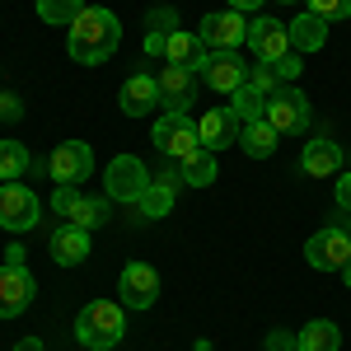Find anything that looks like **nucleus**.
Instances as JSON below:
<instances>
[{
  "mask_svg": "<svg viewBox=\"0 0 351 351\" xmlns=\"http://www.w3.org/2000/svg\"><path fill=\"white\" fill-rule=\"evenodd\" d=\"M24 169H28L24 141H0V178L14 183V178H24Z\"/></svg>",
  "mask_w": 351,
  "mask_h": 351,
  "instance_id": "27",
  "label": "nucleus"
},
{
  "mask_svg": "<svg viewBox=\"0 0 351 351\" xmlns=\"http://www.w3.org/2000/svg\"><path fill=\"white\" fill-rule=\"evenodd\" d=\"M173 28V10H150V33H164Z\"/></svg>",
  "mask_w": 351,
  "mask_h": 351,
  "instance_id": "35",
  "label": "nucleus"
},
{
  "mask_svg": "<svg viewBox=\"0 0 351 351\" xmlns=\"http://www.w3.org/2000/svg\"><path fill=\"white\" fill-rule=\"evenodd\" d=\"M342 169V150L332 141H304V155H300V173L309 178H332Z\"/></svg>",
  "mask_w": 351,
  "mask_h": 351,
  "instance_id": "19",
  "label": "nucleus"
},
{
  "mask_svg": "<svg viewBox=\"0 0 351 351\" xmlns=\"http://www.w3.org/2000/svg\"><path fill=\"white\" fill-rule=\"evenodd\" d=\"M295 347L300 351H337L342 347V332H337V324H328V319H314V324H304L295 332Z\"/></svg>",
  "mask_w": 351,
  "mask_h": 351,
  "instance_id": "22",
  "label": "nucleus"
},
{
  "mask_svg": "<svg viewBox=\"0 0 351 351\" xmlns=\"http://www.w3.org/2000/svg\"><path fill=\"white\" fill-rule=\"evenodd\" d=\"M173 197H178L173 188H164L160 178H150V188L141 192V202H136V206H141V216H145V220H164L169 211H173Z\"/></svg>",
  "mask_w": 351,
  "mask_h": 351,
  "instance_id": "24",
  "label": "nucleus"
},
{
  "mask_svg": "<svg viewBox=\"0 0 351 351\" xmlns=\"http://www.w3.org/2000/svg\"><path fill=\"white\" fill-rule=\"evenodd\" d=\"M150 141L160 145V155H169V160H178V164L202 150L197 122H192L188 112H164L160 122H155V132H150Z\"/></svg>",
  "mask_w": 351,
  "mask_h": 351,
  "instance_id": "3",
  "label": "nucleus"
},
{
  "mask_svg": "<svg viewBox=\"0 0 351 351\" xmlns=\"http://www.w3.org/2000/svg\"><path fill=\"white\" fill-rule=\"evenodd\" d=\"M239 145H243V155H253V160H267V155H276V127H271L267 117H258V122H243Z\"/></svg>",
  "mask_w": 351,
  "mask_h": 351,
  "instance_id": "21",
  "label": "nucleus"
},
{
  "mask_svg": "<svg viewBox=\"0 0 351 351\" xmlns=\"http://www.w3.org/2000/svg\"><path fill=\"white\" fill-rule=\"evenodd\" d=\"M84 10V0H38V14L47 24H75Z\"/></svg>",
  "mask_w": 351,
  "mask_h": 351,
  "instance_id": "28",
  "label": "nucleus"
},
{
  "mask_svg": "<svg viewBox=\"0 0 351 351\" xmlns=\"http://www.w3.org/2000/svg\"><path fill=\"white\" fill-rule=\"evenodd\" d=\"M19 117H24L19 94H0V122H19Z\"/></svg>",
  "mask_w": 351,
  "mask_h": 351,
  "instance_id": "32",
  "label": "nucleus"
},
{
  "mask_svg": "<svg viewBox=\"0 0 351 351\" xmlns=\"http://www.w3.org/2000/svg\"><path fill=\"white\" fill-rule=\"evenodd\" d=\"M14 351H43V342L38 337H24V342H14Z\"/></svg>",
  "mask_w": 351,
  "mask_h": 351,
  "instance_id": "40",
  "label": "nucleus"
},
{
  "mask_svg": "<svg viewBox=\"0 0 351 351\" xmlns=\"http://www.w3.org/2000/svg\"><path fill=\"white\" fill-rule=\"evenodd\" d=\"M337 225H342V230H347V234H351V216H337Z\"/></svg>",
  "mask_w": 351,
  "mask_h": 351,
  "instance_id": "41",
  "label": "nucleus"
},
{
  "mask_svg": "<svg viewBox=\"0 0 351 351\" xmlns=\"http://www.w3.org/2000/svg\"><path fill=\"white\" fill-rule=\"evenodd\" d=\"M38 197L24 188V183H0V225L5 230H14V234H24L38 225Z\"/></svg>",
  "mask_w": 351,
  "mask_h": 351,
  "instance_id": "8",
  "label": "nucleus"
},
{
  "mask_svg": "<svg viewBox=\"0 0 351 351\" xmlns=\"http://www.w3.org/2000/svg\"><path fill=\"white\" fill-rule=\"evenodd\" d=\"M84 351H112V347H84Z\"/></svg>",
  "mask_w": 351,
  "mask_h": 351,
  "instance_id": "44",
  "label": "nucleus"
},
{
  "mask_svg": "<svg viewBox=\"0 0 351 351\" xmlns=\"http://www.w3.org/2000/svg\"><path fill=\"white\" fill-rule=\"evenodd\" d=\"M267 351H300V347H295V337H291V332H271Z\"/></svg>",
  "mask_w": 351,
  "mask_h": 351,
  "instance_id": "36",
  "label": "nucleus"
},
{
  "mask_svg": "<svg viewBox=\"0 0 351 351\" xmlns=\"http://www.w3.org/2000/svg\"><path fill=\"white\" fill-rule=\"evenodd\" d=\"M230 108L239 112V122H258V117L267 112V94H263V89H253V84H239Z\"/></svg>",
  "mask_w": 351,
  "mask_h": 351,
  "instance_id": "26",
  "label": "nucleus"
},
{
  "mask_svg": "<svg viewBox=\"0 0 351 351\" xmlns=\"http://www.w3.org/2000/svg\"><path fill=\"white\" fill-rule=\"evenodd\" d=\"M276 5H291V0H276Z\"/></svg>",
  "mask_w": 351,
  "mask_h": 351,
  "instance_id": "45",
  "label": "nucleus"
},
{
  "mask_svg": "<svg viewBox=\"0 0 351 351\" xmlns=\"http://www.w3.org/2000/svg\"><path fill=\"white\" fill-rule=\"evenodd\" d=\"M5 263H10V267H24V248L10 243V248H5Z\"/></svg>",
  "mask_w": 351,
  "mask_h": 351,
  "instance_id": "38",
  "label": "nucleus"
},
{
  "mask_svg": "<svg viewBox=\"0 0 351 351\" xmlns=\"http://www.w3.org/2000/svg\"><path fill=\"white\" fill-rule=\"evenodd\" d=\"M183 183L188 188H206V183H216V150H197L183 160Z\"/></svg>",
  "mask_w": 351,
  "mask_h": 351,
  "instance_id": "25",
  "label": "nucleus"
},
{
  "mask_svg": "<svg viewBox=\"0 0 351 351\" xmlns=\"http://www.w3.org/2000/svg\"><path fill=\"white\" fill-rule=\"evenodd\" d=\"M192 351H216V347H211V342H197V347H192Z\"/></svg>",
  "mask_w": 351,
  "mask_h": 351,
  "instance_id": "42",
  "label": "nucleus"
},
{
  "mask_svg": "<svg viewBox=\"0 0 351 351\" xmlns=\"http://www.w3.org/2000/svg\"><path fill=\"white\" fill-rule=\"evenodd\" d=\"M117 43H122V24H117V14H112V10H99V5H84L80 19L71 24L66 52L75 56L80 66H99V61H108V56L117 52Z\"/></svg>",
  "mask_w": 351,
  "mask_h": 351,
  "instance_id": "1",
  "label": "nucleus"
},
{
  "mask_svg": "<svg viewBox=\"0 0 351 351\" xmlns=\"http://www.w3.org/2000/svg\"><path fill=\"white\" fill-rule=\"evenodd\" d=\"M202 80L216 94H234L239 84H248V66L239 61V52H211L202 66Z\"/></svg>",
  "mask_w": 351,
  "mask_h": 351,
  "instance_id": "13",
  "label": "nucleus"
},
{
  "mask_svg": "<svg viewBox=\"0 0 351 351\" xmlns=\"http://www.w3.org/2000/svg\"><path fill=\"white\" fill-rule=\"evenodd\" d=\"M248 47L258 61H281L291 56V28L276 24V19H253L248 24Z\"/></svg>",
  "mask_w": 351,
  "mask_h": 351,
  "instance_id": "14",
  "label": "nucleus"
},
{
  "mask_svg": "<svg viewBox=\"0 0 351 351\" xmlns=\"http://www.w3.org/2000/svg\"><path fill=\"white\" fill-rule=\"evenodd\" d=\"M155 104H160V80L155 75L141 71V75H132V80L122 84V112L127 117H145Z\"/></svg>",
  "mask_w": 351,
  "mask_h": 351,
  "instance_id": "18",
  "label": "nucleus"
},
{
  "mask_svg": "<svg viewBox=\"0 0 351 351\" xmlns=\"http://www.w3.org/2000/svg\"><path fill=\"white\" fill-rule=\"evenodd\" d=\"M271 66H276V75H281V84H295V80H300V71H304V61H300V52L281 56V61H271Z\"/></svg>",
  "mask_w": 351,
  "mask_h": 351,
  "instance_id": "31",
  "label": "nucleus"
},
{
  "mask_svg": "<svg viewBox=\"0 0 351 351\" xmlns=\"http://www.w3.org/2000/svg\"><path fill=\"white\" fill-rule=\"evenodd\" d=\"M155 80H160V104H164V112H188V104L197 99V75H192V71L169 66V61H164V71L155 75Z\"/></svg>",
  "mask_w": 351,
  "mask_h": 351,
  "instance_id": "15",
  "label": "nucleus"
},
{
  "mask_svg": "<svg viewBox=\"0 0 351 351\" xmlns=\"http://www.w3.org/2000/svg\"><path fill=\"white\" fill-rule=\"evenodd\" d=\"M33 291H38V281L28 276V267H0V319H14V314H24L28 304H33Z\"/></svg>",
  "mask_w": 351,
  "mask_h": 351,
  "instance_id": "12",
  "label": "nucleus"
},
{
  "mask_svg": "<svg viewBox=\"0 0 351 351\" xmlns=\"http://www.w3.org/2000/svg\"><path fill=\"white\" fill-rule=\"evenodd\" d=\"M309 14L337 24V19H351V0H309Z\"/></svg>",
  "mask_w": 351,
  "mask_h": 351,
  "instance_id": "30",
  "label": "nucleus"
},
{
  "mask_svg": "<svg viewBox=\"0 0 351 351\" xmlns=\"http://www.w3.org/2000/svg\"><path fill=\"white\" fill-rule=\"evenodd\" d=\"M291 28V52H319L328 43V19H319V14H300Z\"/></svg>",
  "mask_w": 351,
  "mask_h": 351,
  "instance_id": "20",
  "label": "nucleus"
},
{
  "mask_svg": "<svg viewBox=\"0 0 351 351\" xmlns=\"http://www.w3.org/2000/svg\"><path fill=\"white\" fill-rule=\"evenodd\" d=\"M75 337L80 347H117L127 337V314L122 304L112 300H89L80 314H75Z\"/></svg>",
  "mask_w": 351,
  "mask_h": 351,
  "instance_id": "2",
  "label": "nucleus"
},
{
  "mask_svg": "<svg viewBox=\"0 0 351 351\" xmlns=\"http://www.w3.org/2000/svg\"><path fill=\"white\" fill-rule=\"evenodd\" d=\"M304 258L314 271H342L351 263V234L342 225H324L314 239L304 243Z\"/></svg>",
  "mask_w": 351,
  "mask_h": 351,
  "instance_id": "5",
  "label": "nucleus"
},
{
  "mask_svg": "<svg viewBox=\"0 0 351 351\" xmlns=\"http://www.w3.org/2000/svg\"><path fill=\"white\" fill-rule=\"evenodd\" d=\"M117 291H122V304L127 309H150L160 300V271L150 267V263H127Z\"/></svg>",
  "mask_w": 351,
  "mask_h": 351,
  "instance_id": "10",
  "label": "nucleus"
},
{
  "mask_svg": "<svg viewBox=\"0 0 351 351\" xmlns=\"http://www.w3.org/2000/svg\"><path fill=\"white\" fill-rule=\"evenodd\" d=\"M164 47H169V38H164V33H145V52H150V56H160Z\"/></svg>",
  "mask_w": 351,
  "mask_h": 351,
  "instance_id": "37",
  "label": "nucleus"
},
{
  "mask_svg": "<svg viewBox=\"0 0 351 351\" xmlns=\"http://www.w3.org/2000/svg\"><path fill=\"white\" fill-rule=\"evenodd\" d=\"M52 263H61V267H75V263H84L89 258V230H80V225H61L52 234Z\"/></svg>",
  "mask_w": 351,
  "mask_h": 351,
  "instance_id": "17",
  "label": "nucleus"
},
{
  "mask_svg": "<svg viewBox=\"0 0 351 351\" xmlns=\"http://www.w3.org/2000/svg\"><path fill=\"white\" fill-rule=\"evenodd\" d=\"M263 0H230V10H239V14H248V10H258Z\"/></svg>",
  "mask_w": 351,
  "mask_h": 351,
  "instance_id": "39",
  "label": "nucleus"
},
{
  "mask_svg": "<svg viewBox=\"0 0 351 351\" xmlns=\"http://www.w3.org/2000/svg\"><path fill=\"white\" fill-rule=\"evenodd\" d=\"M197 136H202V150H230V145H239L243 122L234 108H211V112H202Z\"/></svg>",
  "mask_w": 351,
  "mask_h": 351,
  "instance_id": "11",
  "label": "nucleus"
},
{
  "mask_svg": "<svg viewBox=\"0 0 351 351\" xmlns=\"http://www.w3.org/2000/svg\"><path fill=\"white\" fill-rule=\"evenodd\" d=\"M197 38L206 47H216V52H239V43H248V19H243L239 10H216V14L202 19Z\"/></svg>",
  "mask_w": 351,
  "mask_h": 351,
  "instance_id": "6",
  "label": "nucleus"
},
{
  "mask_svg": "<svg viewBox=\"0 0 351 351\" xmlns=\"http://www.w3.org/2000/svg\"><path fill=\"white\" fill-rule=\"evenodd\" d=\"M47 173H52L56 183L80 188L84 178L94 173V150H89L84 141H61V145L52 150V160H47Z\"/></svg>",
  "mask_w": 351,
  "mask_h": 351,
  "instance_id": "7",
  "label": "nucleus"
},
{
  "mask_svg": "<svg viewBox=\"0 0 351 351\" xmlns=\"http://www.w3.org/2000/svg\"><path fill=\"white\" fill-rule=\"evenodd\" d=\"M108 220V202L104 197H75V206L66 211V225H80V230H99Z\"/></svg>",
  "mask_w": 351,
  "mask_h": 351,
  "instance_id": "23",
  "label": "nucleus"
},
{
  "mask_svg": "<svg viewBox=\"0 0 351 351\" xmlns=\"http://www.w3.org/2000/svg\"><path fill=\"white\" fill-rule=\"evenodd\" d=\"M206 43L197 38V33H169V47H164V61L169 66H183L192 75H202V66H206Z\"/></svg>",
  "mask_w": 351,
  "mask_h": 351,
  "instance_id": "16",
  "label": "nucleus"
},
{
  "mask_svg": "<svg viewBox=\"0 0 351 351\" xmlns=\"http://www.w3.org/2000/svg\"><path fill=\"white\" fill-rule=\"evenodd\" d=\"M337 211L351 216V173H347V178H337Z\"/></svg>",
  "mask_w": 351,
  "mask_h": 351,
  "instance_id": "34",
  "label": "nucleus"
},
{
  "mask_svg": "<svg viewBox=\"0 0 351 351\" xmlns=\"http://www.w3.org/2000/svg\"><path fill=\"white\" fill-rule=\"evenodd\" d=\"M108 197L112 202H141V192L150 188V173H145V164L136 160V155H117V160L108 164Z\"/></svg>",
  "mask_w": 351,
  "mask_h": 351,
  "instance_id": "9",
  "label": "nucleus"
},
{
  "mask_svg": "<svg viewBox=\"0 0 351 351\" xmlns=\"http://www.w3.org/2000/svg\"><path fill=\"white\" fill-rule=\"evenodd\" d=\"M342 276H347V291H351V263H347V267H342Z\"/></svg>",
  "mask_w": 351,
  "mask_h": 351,
  "instance_id": "43",
  "label": "nucleus"
},
{
  "mask_svg": "<svg viewBox=\"0 0 351 351\" xmlns=\"http://www.w3.org/2000/svg\"><path fill=\"white\" fill-rule=\"evenodd\" d=\"M248 84L263 89V94H276V89H281V75H276L271 61H258V66H248Z\"/></svg>",
  "mask_w": 351,
  "mask_h": 351,
  "instance_id": "29",
  "label": "nucleus"
},
{
  "mask_svg": "<svg viewBox=\"0 0 351 351\" xmlns=\"http://www.w3.org/2000/svg\"><path fill=\"white\" fill-rule=\"evenodd\" d=\"M160 183H164V188H173V192H178V188H188V183H183V164H178V160H173V164H164V169H160Z\"/></svg>",
  "mask_w": 351,
  "mask_h": 351,
  "instance_id": "33",
  "label": "nucleus"
},
{
  "mask_svg": "<svg viewBox=\"0 0 351 351\" xmlns=\"http://www.w3.org/2000/svg\"><path fill=\"white\" fill-rule=\"evenodd\" d=\"M263 117L276 127V136H300L309 127V99L300 94L295 84H281L276 94H267V112Z\"/></svg>",
  "mask_w": 351,
  "mask_h": 351,
  "instance_id": "4",
  "label": "nucleus"
}]
</instances>
